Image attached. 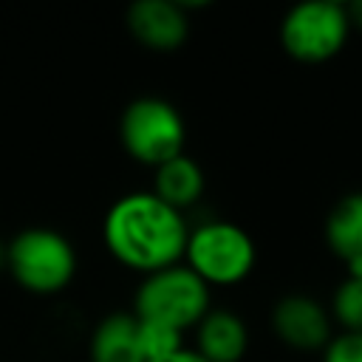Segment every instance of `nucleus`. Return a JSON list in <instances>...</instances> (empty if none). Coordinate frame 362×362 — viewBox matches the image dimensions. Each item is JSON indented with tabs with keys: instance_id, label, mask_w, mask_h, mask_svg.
<instances>
[{
	"instance_id": "6",
	"label": "nucleus",
	"mask_w": 362,
	"mask_h": 362,
	"mask_svg": "<svg viewBox=\"0 0 362 362\" xmlns=\"http://www.w3.org/2000/svg\"><path fill=\"white\" fill-rule=\"evenodd\" d=\"M351 34V17L345 3L334 0H308L286 11L280 23L283 51L305 65L325 62L337 57Z\"/></svg>"
},
{
	"instance_id": "11",
	"label": "nucleus",
	"mask_w": 362,
	"mask_h": 362,
	"mask_svg": "<svg viewBox=\"0 0 362 362\" xmlns=\"http://www.w3.org/2000/svg\"><path fill=\"white\" fill-rule=\"evenodd\" d=\"M325 243L345 263L348 274H362V192H348L331 206Z\"/></svg>"
},
{
	"instance_id": "13",
	"label": "nucleus",
	"mask_w": 362,
	"mask_h": 362,
	"mask_svg": "<svg viewBox=\"0 0 362 362\" xmlns=\"http://www.w3.org/2000/svg\"><path fill=\"white\" fill-rule=\"evenodd\" d=\"M331 317L348 334H362V274H348L331 300Z\"/></svg>"
},
{
	"instance_id": "14",
	"label": "nucleus",
	"mask_w": 362,
	"mask_h": 362,
	"mask_svg": "<svg viewBox=\"0 0 362 362\" xmlns=\"http://www.w3.org/2000/svg\"><path fill=\"white\" fill-rule=\"evenodd\" d=\"M322 362H362V334H337L325 345Z\"/></svg>"
},
{
	"instance_id": "10",
	"label": "nucleus",
	"mask_w": 362,
	"mask_h": 362,
	"mask_svg": "<svg viewBox=\"0 0 362 362\" xmlns=\"http://www.w3.org/2000/svg\"><path fill=\"white\" fill-rule=\"evenodd\" d=\"M90 362H147L141 348V325L133 311L105 314L88 342Z\"/></svg>"
},
{
	"instance_id": "16",
	"label": "nucleus",
	"mask_w": 362,
	"mask_h": 362,
	"mask_svg": "<svg viewBox=\"0 0 362 362\" xmlns=\"http://www.w3.org/2000/svg\"><path fill=\"white\" fill-rule=\"evenodd\" d=\"M348 17H351V28H362V0H354L348 6Z\"/></svg>"
},
{
	"instance_id": "3",
	"label": "nucleus",
	"mask_w": 362,
	"mask_h": 362,
	"mask_svg": "<svg viewBox=\"0 0 362 362\" xmlns=\"http://www.w3.org/2000/svg\"><path fill=\"white\" fill-rule=\"evenodd\" d=\"M209 308V286L184 263L144 274L133 297V314L141 322L164 325L178 334L195 328Z\"/></svg>"
},
{
	"instance_id": "1",
	"label": "nucleus",
	"mask_w": 362,
	"mask_h": 362,
	"mask_svg": "<svg viewBox=\"0 0 362 362\" xmlns=\"http://www.w3.org/2000/svg\"><path fill=\"white\" fill-rule=\"evenodd\" d=\"M187 238V215L164 204L150 189L116 198L102 221L105 249L141 277L181 263Z\"/></svg>"
},
{
	"instance_id": "15",
	"label": "nucleus",
	"mask_w": 362,
	"mask_h": 362,
	"mask_svg": "<svg viewBox=\"0 0 362 362\" xmlns=\"http://www.w3.org/2000/svg\"><path fill=\"white\" fill-rule=\"evenodd\" d=\"M150 362H206L195 348H189V345H181L178 351H173V354H167V356H158V359H150Z\"/></svg>"
},
{
	"instance_id": "12",
	"label": "nucleus",
	"mask_w": 362,
	"mask_h": 362,
	"mask_svg": "<svg viewBox=\"0 0 362 362\" xmlns=\"http://www.w3.org/2000/svg\"><path fill=\"white\" fill-rule=\"evenodd\" d=\"M206 178L204 170L195 158H189L187 153L164 161L161 167L153 170V195H158L164 204H170L173 209L184 212L189 206H195L204 195Z\"/></svg>"
},
{
	"instance_id": "8",
	"label": "nucleus",
	"mask_w": 362,
	"mask_h": 362,
	"mask_svg": "<svg viewBox=\"0 0 362 362\" xmlns=\"http://www.w3.org/2000/svg\"><path fill=\"white\" fill-rule=\"evenodd\" d=\"M124 23L136 42L158 54L181 48L189 34V14L178 0H139L127 8Z\"/></svg>"
},
{
	"instance_id": "9",
	"label": "nucleus",
	"mask_w": 362,
	"mask_h": 362,
	"mask_svg": "<svg viewBox=\"0 0 362 362\" xmlns=\"http://www.w3.org/2000/svg\"><path fill=\"white\" fill-rule=\"evenodd\" d=\"M192 331H195L192 348L206 362H240L249 351V328L240 320V314L229 308H209Z\"/></svg>"
},
{
	"instance_id": "7",
	"label": "nucleus",
	"mask_w": 362,
	"mask_h": 362,
	"mask_svg": "<svg viewBox=\"0 0 362 362\" xmlns=\"http://www.w3.org/2000/svg\"><path fill=\"white\" fill-rule=\"evenodd\" d=\"M272 331L294 351H325L334 339L328 308L308 294L280 297L272 308Z\"/></svg>"
},
{
	"instance_id": "4",
	"label": "nucleus",
	"mask_w": 362,
	"mask_h": 362,
	"mask_svg": "<svg viewBox=\"0 0 362 362\" xmlns=\"http://www.w3.org/2000/svg\"><path fill=\"white\" fill-rule=\"evenodd\" d=\"M257 249L252 235L232 221H201L189 226L184 266L198 274L209 288L212 286H235L246 280L255 269Z\"/></svg>"
},
{
	"instance_id": "17",
	"label": "nucleus",
	"mask_w": 362,
	"mask_h": 362,
	"mask_svg": "<svg viewBox=\"0 0 362 362\" xmlns=\"http://www.w3.org/2000/svg\"><path fill=\"white\" fill-rule=\"evenodd\" d=\"M0 272H6V243L0 240Z\"/></svg>"
},
{
	"instance_id": "2",
	"label": "nucleus",
	"mask_w": 362,
	"mask_h": 362,
	"mask_svg": "<svg viewBox=\"0 0 362 362\" xmlns=\"http://www.w3.org/2000/svg\"><path fill=\"white\" fill-rule=\"evenodd\" d=\"M6 272L20 288L51 297L71 286L76 274V249L51 226H28L6 243Z\"/></svg>"
},
{
	"instance_id": "5",
	"label": "nucleus",
	"mask_w": 362,
	"mask_h": 362,
	"mask_svg": "<svg viewBox=\"0 0 362 362\" xmlns=\"http://www.w3.org/2000/svg\"><path fill=\"white\" fill-rule=\"evenodd\" d=\"M119 139L133 161L156 170L184 153L187 124L173 102L161 96H139L122 110Z\"/></svg>"
}]
</instances>
